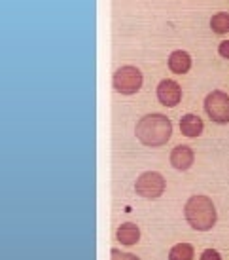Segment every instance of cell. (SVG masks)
I'll return each instance as SVG.
<instances>
[{
    "mask_svg": "<svg viewBox=\"0 0 229 260\" xmlns=\"http://www.w3.org/2000/svg\"><path fill=\"white\" fill-rule=\"evenodd\" d=\"M135 135L146 146H163L172 135V123L165 114H146L136 123Z\"/></svg>",
    "mask_w": 229,
    "mask_h": 260,
    "instance_id": "cell-1",
    "label": "cell"
},
{
    "mask_svg": "<svg viewBox=\"0 0 229 260\" xmlns=\"http://www.w3.org/2000/svg\"><path fill=\"white\" fill-rule=\"evenodd\" d=\"M184 217L194 230L207 232L216 224L218 215H216V207L210 198L192 196L184 205Z\"/></svg>",
    "mask_w": 229,
    "mask_h": 260,
    "instance_id": "cell-2",
    "label": "cell"
},
{
    "mask_svg": "<svg viewBox=\"0 0 229 260\" xmlns=\"http://www.w3.org/2000/svg\"><path fill=\"white\" fill-rule=\"evenodd\" d=\"M142 73L136 69V67H120L114 73V78H112V84H114V89L118 93L123 95H135L140 87H142Z\"/></svg>",
    "mask_w": 229,
    "mask_h": 260,
    "instance_id": "cell-3",
    "label": "cell"
},
{
    "mask_svg": "<svg viewBox=\"0 0 229 260\" xmlns=\"http://www.w3.org/2000/svg\"><path fill=\"white\" fill-rule=\"evenodd\" d=\"M167 188V181L165 177L158 171H146L142 173L135 182L136 194L144 198V200H158L161 198Z\"/></svg>",
    "mask_w": 229,
    "mask_h": 260,
    "instance_id": "cell-4",
    "label": "cell"
},
{
    "mask_svg": "<svg viewBox=\"0 0 229 260\" xmlns=\"http://www.w3.org/2000/svg\"><path fill=\"white\" fill-rule=\"evenodd\" d=\"M205 110L216 123H229V95L216 89L205 97Z\"/></svg>",
    "mask_w": 229,
    "mask_h": 260,
    "instance_id": "cell-5",
    "label": "cell"
},
{
    "mask_svg": "<svg viewBox=\"0 0 229 260\" xmlns=\"http://www.w3.org/2000/svg\"><path fill=\"white\" fill-rule=\"evenodd\" d=\"M158 99L165 107H176L182 99V87L174 80H163L158 86Z\"/></svg>",
    "mask_w": 229,
    "mask_h": 260,
    "instance_id": "cell-6",
    "label": "cell"
},
{
    "mask_svg": "<svg viewBox=\"0 0 229 260\" xmlns=\"http://www.w3.org/2000/svg\"><path fill=\"white\" fill-rule=\"evenodd\" d=\"M195 161V154L194 150L186 145H178L174 146L171 152V166L178 171H187L189 167L194 166Z\"/></svg>",
    "mask_w": 229,
    "mask_h": 260,
    "instance_id": "cell-7",
    "label": "cell"
},
{
    "mask_svg": "<svg viewBox=\"0 0 229 260\" xmlns=\"http://www.w3.org/2000/svg\"><path fill=\"white\" fill-rule=\"evenodd\" d=\"M116 239L122 243V245H136L138 239H140V228L133 222H123L118 232H116Z\"/></svg>",
    "mask_w": 229,
    "mask_h": 260,
    "instance_id": "cell-8",
    "label": "cell"
},
{
    "mask_svg": "<svg viewBox=\"0 0 229 260\" xmlns=\"http://www.w3.org/2000/svg\"><path fill=\"white\" fill-rule=\"evenodd\" d=\"M169 69L174 74H186L192 69V57L184 50H176L169 55Z\"/></svg>",
    "mask_w": 229,
    "mask_h": 260,
    "instance_id": "cell-9",
    "label": "cell"
},
{
    "mask_svg": "<svg viewBox=\"0 0 229 260\" xmlns=\"http://www.w3.org/2000/svg\"><path fill=\"white\" fill-rule=\"evenodd\" d=\"M203 120H201L197 114H186L182 116V120H180V131H182V135H186V137L194 139V137H199L201 133H203Z\"/></svg>",
    "mask_w": 229,
    "mask_h": 260,
    "instance_id": "cell-10",
    "label": "cell"
},
{
    "mask_svg": "<svg viewBox=\"0 0 229 260\" xmlns=\"http://www.w3.org/2000/svg\"><path fill=\"white\" fill-rule=\"evenodd\" d=\"M194 245L189 243H178L169 251V260H194Z\"/></svg>",
    "mask_w": 229,
    "mask_h": 260,
    "instance_id": "cell-11",
    "label": "cell"
},
{
    "mask_svg": "<svg viewBox=\"0 0 229 260\" xmlns=\"http://www.w3.org/2000/svg\"><path fill=\"white\" fill-rule=\"evenodd\" d=\"M210 29L216 35H227L229 32V14L227 12H220V14L212 15L210 19Z\"/></svg>",
    "mask_w": 229,
    "mask_h": 260,
    "instance_id": "cell-12",
    "label": "cell"
},
{
    "mask_svg": "<svg viewBox=\"0 0 229 260\" xmlns=\"http://www.w3.org/2000/svg\"><path fill=\"white\" fill-rule=\"evenodd\" d=\"M110 256H112V260H140L136 254L125 253V251H120V249H112Z\"/></svg>",
    "mask_w": 229,
    "mask_h": 260,
    "instance_id": "cell-13",
    "label": "cell"
},
{
    "mask_svg": "<svg viewBox=\"0 0 229 260\" xmlns=\"http://www.w3.org/2000/svg\"><path fill=\"white\" fill-rule=\"evenodd\" d=\"M201 260H222V256H220V253L216 249H207L201 254Z\"/></svg>",
    "mask_w": 229,
    "mask_h": 260,
    "instance_id": "cell-14",
    "label": "cell"
},
{
    "mask_svg": "<svg viewBox=\"0 0 229 260\" xmlns=\"http://www.w3.org/2000/svg\"><path fill=\"white\" fill-rule=\"evenodd\" d=\"M218 53H220L223 59H229V40H223V42L220 44V48H218Z\"/></svg>",
    "mask_w": 229,
    "mask_h": 260,
    "instance_id": "cell-15",
    "label": "cell"
}]
</instances>
